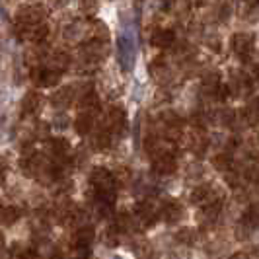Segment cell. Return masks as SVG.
Instances as JSON below:
<instances>
[{
    "label": "cell",
    "instance_id": "obj_19",
    "mask_svg": "<svg viewBox=\"0 0 259 259\" xmlns=\"http://www.w3.org/2000/svg\"><path fill=\"white\" fill-rule=\"evenodd\" d=\"M92 127H94V115L88 113V111H80L78 117L74 119V129H76V133L84 137V135L90 133Z\"/></svg>",
    "mask_w": 259,
    "mask_h": 259
},
{
    "label": "cell",
    "instance_id": "obj_5",
    "mask_svg": "<svg viewBox=\"0 0 259 259\" xmlns=\"http://www.w3.org/2000/svg\"><path fill=\"white\" fill-rule=\"evenodd\" d=\"M78 104H80L82 111H88L92 115L100 109V96H98V92L94 90L92 84H86L84 90H80V94H78Z\"/></svg>",
    "mask_w": 259,
    "mask_h": 259
},
{
    "label": "cell",
    "instance_id": "obj_31",
    "mask_svg": "<svg viewBox=\"0 0 259 259\" xmlns=\"http://www.w3.org/2000/svg\"><path fill=\"white\" fill-rule=\"evenodd\" d=\"M6 176V160H2L0 158V180Z\"/></svg>",
    "mask_w": 259,
    "mask_h": 259
},
{
    "label": "cell",
    "instance_id": "obj_8",
    "mask_svg": "<svg viewBox=\"0 0 259 259\" xmlns=\"http://www.w3.org/2000/svg\"><path fill=\"white\" fill-rule=\"evenodd\" d=\"M49 148H51V156L55 160H59V162H66V160H70V156H72V146L70 143L63 139V137H57V139H53L51 143H49Z\"/></svg>",
    "mask_w": 259,
    "mask_h": 259
},
{
    "label": "cell",
    "instance_id": "obj_24",
    "mask_svg": "<svg viewBox=\"0 0 259 259\" xmlns=\"http://www.w3.org/2000/svg\"><path fill=\"white\" fill-rule=\"evenodd\" d=\"M221 74L217 72V70H212V72H207L205 76H203V88L207 92H210L212 96H217V90L221 88Z\"/></svg>",
    "mask_w": 259,
    "mask_h": 259
},
{
    "label": "cell",
    "instance_id": "obj_12",
    "mask_svg": "<svg viewBox=\"0 0 259 259\" xmlns=\"http://www.w3.org/2000/svg\"><path fill=\"white\" fill-rule=\"evenodd\" d=\"M189 146L191 150L197 152V154H203L207 150L208 146V139H207V133L201 125H197L193 131H191V137H189Z\"/></svg>",
    "mask_w": 259,
    "mask_h": 259
},
{
    "label": "cell",
    "instance_id": "obj_27",
    "mask_svg": "<svg viewBox=\"0 0 259 259\" xmlns=\"http://www.w3.org/2000/svg\"><path fill=\"white\" fill-rule=\"evenodd\" d=\"M176 240H178L180 244H183V246H191L195 242V232L191 228H182L180 232L176 234Z\"/></svg>",
    "mask_w": 259,
    "mask_h": 259
},
{
    "label": "cell",
    "instance_id": "obj_28",
    "mask_svg": "<svg viewBox=\"0 0 259 259\" xmlns=\"http://www.w3.org/2000/svg\"><path fill=\"white\" fill-rule=\"evenodd\" d=\"M244 174H246V178L251 183H259V162L257 160L249 162V164L246 166V169H244Z\"/></svg>",
    "mask_w": 259,
    "mask_h": 259
},
{
    "label": "cell",
    "instance_id": "obj_29",
    "mask_svg": "<svg viewBox=\"0 0 259 259\" xmlns=\"http://www.w3.org/2000/svg\"><path fill=\"white\" fill-rule=\"evenodd\" d=\"M113 176H115V180H117V185H119V183H127L131 180V169L127 168V166H119V169H117Z\"/></svg>",
    "mask_w": 259,
    "mask_h": 259
},
{
    "label": "cell",
    "instance_id": "obj_18",
    "mask_svg": "<svg viewBox=\"0 0 259 259\" xmlns=\"http://www.w3.org/2000/svg\"><path fill=\"white\" fill-rule=\"evenodd\" d=\"M111 137H113V135L105 129V127H102V129L92 137V148H94V150H100V152H102V150H107V148L111 146Z\"/></svg>",
    "mask_w": 259,
    "mask_h": 259
},
{
    "label": "cell",
    "instance_id": "obj_14",
    "mask_svg": "<svg viewBox=\"0 0 259 259\" xmlns=\"http://www.w3.org/2000/svg\"><path fill=\"white\" fill-rule=\"evenodd\" d=\"M41 102H43V98H41L39 92H27L24 100H22V113L24 115H35L39 107H41Z\"/></svg>",
    "mask_w": 259,
    "mask_h": 259
},
{
    "label": "cell",
    "instance_id": "obj_30",
    "mask_svg": "<svg viewBox=\"0 0 259 259\" xmlns=\"http://www.w3.org/2000/svg\"><path fill=\"white\" fill-rule=\"evenodd\" d=\"M80 6H82V10H84L86 14H92L94 10H96V2H94V0H84Z\"/></svg>",
    "mask_w": 259,
    "mask_h": 259
},
{
    "label": "cell",
    "instance_id": "obj_11",
    "mask_svg": "<svg viewBox=\"0 0 259 259\" xmlns=\"http://www.w3.org/2000/svg\"><path fill=\"white\" fill-rule=\"evenodd\" d=\"M117 47H119V61H121L123 68H125V70H131V68H133V63H135V47H133L131 39L121 37L119 43H117Z\"/></svg>",
    "mask_w": 259,
    "mask_h": 259
},
{
    "label": "cell",
    "instance_id": "obj_4",
    "mask_svg": "<svg viewBox=\"0 0 259 259\" xmlns=\"http://www.w3.org/2000/svg\"><path fill=\"white\" fill-rule=\"evenodd\" d=\"M43 20H45V10H43V6H39V4H31V6H22L20 10H18V18H16V22H20V24H26V26H35V24H43Z\"/></svg>",
    "mask_w": 259,
    "mask_h": 259
},
{
    "label": "cell",
    "instance_id": "obj_3",
    "mask_svg": "<svg viewBox=\"0 0 259 259\" xmlns=\"http://www.w3.org/2000/svg\"><path fill=\"white\" fill-rule=\"evenodd\" d=\"M253 47H255V39L251 33L247 31H240V33H234L232 37V49L238 57L242 59H247L251 53H253Z\"/></svg>",
    "mask_w": 259,
    "mask_h": 259
},
{
    "label": "cell",
    "instance_id": "obj_13",
    "mask_svg": "<svg viewBox=\"0 0 259 259\" xmlns=\"http://www.w3.org/2000/svg\"><path fill=\"white\" fill-rule=\"evenodd\" d=\"M162 219L168 224H178L183 219V207L178 201H168L162 207Z\"/></svg>",
    "mask_w": 259,
    "mask_h": 259
},
{
    "label": "cell",
    "instance_id": "obj_17",
    "mask_svg": "<svg viewBox=\"0 0 259 259\" xmlns=\"http://www.w3.org/2000/svg\"><path fill=\"white\" fill-rule=\"evenodd\" d=\"M49 68L53 70H59V72H65L66 68L70 66V55L65 51H55L53 55H49Z\"/></svg>",
    "mask_w": 259,
    "mask_h": 259
},
{
    "label": "cell",
    "instance_id": "obj_15",
    "mask_svg": "<svg viewBox=\"0 0 259 259\" xmlns=\"http://www.w3.org/2000/svg\"><path fill=\"white\" fill-rule=\"evenodd\" d=\"M212 187L207 185V183H199V185H195L191 195H189V199H191V203L193 205H205L208 199L212 197Z\"/></svg>",
    "mask_w": 259,
    "mask_h": 259
},
{
    "label": "cell",
    "instance_id": "obj_32",
    "mask_svg": "<svg viewBox=\"0 0 259 259\" xmlns=\"http://www.w3.org/2000/svg\"><path fill=\"white\" fill-rule=\"evenodd\" d=\"M2 247H4V234L0 232V249H2Z\"/></svg>",
    "mask_w": 259,
    "mask_h": 259
},
{
    "label": "cell",
    "instance_id": "obj_25",
    "mask_svg": "<svg viewBox=\"0 0 259 259\" xmlns=\"http://www.w3.org/2000/svg\"><path fill=\"white\" fill-rule=\"evenodd\" d=\"M133 251H135L137 259H152V255H154V249L150 246V242H144V240L137 242L133 246Z\"/></svg>",
    "mask_w": 259,
    "mask_h": 259
},
{
    "label": "cell",
    "instance_id": "obj_9",
    "mask_svg": "<svg viewBox=\"0 0 259 259\" xmlns=\"http://www.w3.org/2000/svg\"><path fill=\"white\" fill-rule=\"evenodd\" d=\"M74 100H76V90H74V86L61 88V90H57L51 96V104H53V107H57V109H66Z\"/></svg>",
    "mask_w": 259,
    "mask_h": 259
},
{
    "label": "cell",
    "instance_id": "obj_1",
    "mask_svg": "<svg viewBox=\"0 0 259 259\" xmlns=\"http://www.w3.org/2000/svg\"><path fill=\"white\" fill-rule=\"evenodd\" d=\"M90 183L94 187V195L98 205H109L113 207L117 195V180L115 176L105 168H96L90 176Z\"/></svg>",
    "mask_w": 259,
    "mask_h": 259
},
{
    "label": "cell",
    "instance_id": "obj_16",
    "mask_svg": "<svg viewBox=\"0 0 259 259\" xmlns=\"http://www.w3.org/2000/svg\"><path fill=\"white\" fill-rule=\"evenodd\" d=\"M176 43V33L171 29H158L152 35V45L158 49H168Z\"/></svg>",
    "mask_w": 259,
    "mask_h": 259
},
{
    "label": "cell",
    "instance_id": "obj_33",
    "mask_svg": "<svg viewBox=\"0 0 259 259\" xmlns=\"http://www.w3.org/2000/svg\"><path fill=\"white\" fill-rule=\"evenodd\" d=\"M247 2H251V0H247Z\"/></svg>",
    "mask_w": 259,
    "mask_h": 259
},
{
    "label": "cell",
    "instance_id": "obj_20",
    "mask_svg": "<svg viewBox=\"0 0 259 259\" xmlns=\"http://www.w3.org/2000/svg\"><path fill=\"white\" fill-rule=\"evenodd\" d=\"M242 224L244 226H247L251 232L255 230L259 226V203H253L251 207H247L246 210H244V214H242Z\"/></svg>",
    "mask_w": 259,
    "mask_h": 259
},
{
    "label": "cell",
    "instance_id": "obj_26",
    "mask_svg": "<svg viewBox=\"0 0 259 259\" xmlns=\"http://www.w3.org/2000/svg\"><path fill=\"white\" fill-rule=\"evenodd\" d=\"M212 166L217 169H221V171H228V169H230V156L226 154V152L217 154L212 158Z\"/></svg>",
    "mask_w": 259,
    "mask_h": 259
},
{
    "label": "cell",
    "instance_id": "obj_2",
    "mask_svg": "<svg viewBox=\"0 0 259 259\" xmlns=\"http://www.w3.org/2000/svg\"><path fill=\"white\" fill-rule=\"evenodd\" d=\"M63 78V72L53 70L49 66H37L31 70V80L41 88H55Z\"/></svg>",
    "mask_w": 259,
    "mask_h": 259
},
{
    "label": "cell",
    "instance_id": "obj_6",
    "mask_svg": "<svg viewBox=\"0 0 259 259\" xmlns=\"http://www.w3.org/2000/svg\"><path fill=\"white\" fill-rule=\"evenodd\" d=\"M152 168L158 176H171L178 169V160L171 152H162L152 158Z\"/></svg>",
    "mask_w": 259,
    "mask_h": 259
},
{
    "label": "cell",
    "instance_id": "obj_7",
    "mask_svg": "<svg viewBox=\"0 0 259 259\" xmlns=\"http://www.w3.org/2000/svg\"><path fill=\"white\" fill-rule=\"evenodd\" d=\"M125 123H127L125 111H123L119 105H113V107L107 111V117H105V129L109 131L111 135H119L121 131L125 129Z\"/></svg>",
    "mask_w": 259,
    "mask_h": 259
},
{
    "label": "cell",
    "instance_id": "obj_21",
    "mask_svg": "<svg viewBox=\"0 0 259 259\" xmlns=\"http://www.w3.org/2000/svg\"><path fill=\"white\" fill-rule=\"evenodd\" d=\"M96 238V232L92 226H82L78 228V232L74 234V247H90V244Z\"/></svg>",
    "mask_w": 259,
    "mask_h": 259
},
{
    "label": "cell",
    "instance_id": "obj_22",
    "mask_svg": "<svg viewBox=\"0 0 259 259\" xmlns=\"http://www.w3.org/2000/svg\"><path fill=\"white\" fill-rule=\"evenodd\" d=\"M20 217H22V210L14 205L0 208V224H4V226H12L14 222L20 221Z\"/></svg>",
    "mask_w": 259,
    "mask_h": 259
},
{
    "label": "cell",
    "instance_id": "obj_23",
    "mask_svg": "<svg viewBox=\"0 0 259 259\" xmlns=\"http://www.w3.org/2000/svg\"><path fill=\"white\" fill-rule=\"evenodd\" d=\"M10 257L12 259H37V251L31 246L16 244V246L10 249Z\"/></svg>",
    "mask_w": 259,
    "mask_h": 259
},
{
    "label": "cell",
    "instance_id": "obj_10",
    "mask_svg": "<svg viewBox=\"0 0 259 259\" xmlns=\"http://www.w3.org/2000/svg\"><path fill=\"white\" fill-rule=\"evenodd\" d=\"M135 219L137 222L144 226V228H148V226H152L156 221H158V214H156L154 207L150 205V203H139L137 205V210H135Z\"/></svg>",
    "mask_w": 259,
    "mask_h": 259
}]
</instances>
